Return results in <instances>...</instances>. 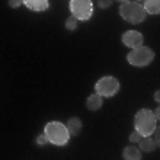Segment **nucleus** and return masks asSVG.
<instances>
[{
	"label": "nucleus",
	"mask_w": 160,
	"mask_h": 160,
	"mask_svg": "<svg viewBox=\"0 0 160 160\" xmlns=\"http://www.w3.org/2000/svg\"><path fill=\"white\" fill-rule=\"evenodd\" d=\"M94 89H96V94H100L102 98H110L119 91V80L114 77H103L96 82Z\"/></svg>",
	"instance_id": "nucleus-5"
},
{
	"label": "nucleus",
	"mask_w": 160,
	"mask_h": 160,
	"mask_svg": "<svg viewBox=\"0 0 160 160\" xmlns=\"http://www.w3.org/2000/svg\"><path fill=\"white\" fill-rule=\"evenodd\" d=\"M141 139H142V135L139 133V132H132V135H130V142L133 144V142H141Z\"/></svg>",
	"instance_id": "nucleus-15"
},
{
	"label": "nucleus",
	"mask_w": 160,
	"mask_h": 160,
	"mask_svg": "<svg viewBox=\"0 0 160 160\" xmlns=\"http://www.w3.org/2000/svg\"><path fill=\"white\" fill-rule=\"evenodd\" d=\"M133 126H135V132H139L142 137H151L157 130V118H155V112L149 109H141L135 114V119H133Z\"/></svg>",
	"instance_id": "nucleus-1"
},
{
	"label": "nucleus",
	"mask_w": 160,
	"mask_h": 160,
	"mask_svg": "<svg viewBox=\"0 0 160 160\" xmlns=\"http://www.w3.org/2000/svg\"><path fill=\"white\" fill-rule=\"evenodd\" d=\"M66 126H68V132L71 135H78L80 130H82V121H80L78 118H69Z\"/></svg>",
	"instance_id": "nucleus-12"
},
{
	"label": "nucleus",
	"mask_w": 160,
	"mask_h": 160,
	"mask_svg": "<svg viewBox=\"0 0 160 160\" xmlns=\"http://www.w3.org/2000/svg\"><path fill=\"white\" fill-rule=\"evenodd\" d=\"M86 105H87V109L89 110H100L102 109V105H103V98L94 92V94H91V96L87 98Z\"/></svg>",
	"instance_id": "nucleus-9"
},
{
	"label": "nucleus",
	"mask_w": 160,
	"mask_h": 160,
	"mask_svg": "<svg viewBox=\"0 0 160 160\" xmlns=\"http://www.w3.org/2000/svg\"><path fill=\"white\" fill-rule=\"evenodd\" d=\"M123 158L125 160H141V149L137 146H126L123 149Z\"/></svg>",
	"instance_id": "nucleus-10"
},
{
	"label": "nucleus",
	"mask_w": 160,
	"mask_h": 160,
	"mask_svg": "<svg viewBox=\"0 0 160 160\" xmlns=\"http://www.w3.org/2000/svg\"><path fill=\"white\" fill-rule=\"evenodd\" d=\"M22 4H23V2H20V0H18V2H16V0H11V2H9V6H11V7H18V6H22Z\"/></svg>",
	"instance_id": "nucleus-18"
},
{
	"label": "nucleus",
	"mask_w": 160,
	"mask_h": 160,
	"mask_svg": "<svg viewBox=\"0 0 160 160\" xmlns=\"http://www.w3.org/2000/svg\"><path fill=\"white\" fill-rule=\"evenodd\" d=\"M69 11L77 20H89L92 14V2L91 0H71Z\"/></svg>",
	"instance_id": "nucleus-6"
},
{
	"label": "nucleus",
	"mask_w": 160,
	"mask_h": 160,
	"mask_svg": "<svg viewBox=\"0 0 160 160\" xmlns=\"http://www.w3.org/2000/svg\"><path fill=\"white\" fill-rule=\"evenodd\" d=\"M23 4L29 7L30 11H36V12L46 11V9H48V6H50V2H48V0H25Z\"/></svg>",
	"instance_id": "nucleus-8"
},
{
	"label": "nucleus",
	"mask_w": 160,
	"mask_h": 160,
	"mask_svg": "<svg viewBox=\"0 0 160 160\" xmlns=\"http://www.w3.org/2000/svg\"><path fill=\"white\" fill-rule=\"evenodd\" d=\"M153 139H155V142H157V146H160V126H157V130L153 133Z\"/></svg>",
	"instance_id": "nucleus-16"
},
{
	"label": "nucleus",
	"mask_w": 160,
	"mask_h": 160,
	"mask_svg": "<svg viewBox=\"0 0 160 160\" xmlns=\"http://www.w3.org/2000/svg\"><path fill=\"white\" fill-rule=\"evenodd\" d=\"M36 142L39 144V146H43V144H46V142H48V141H46V135H45V133H43V135H39V137L36 139Z\"/></svg>",
	"instance_id": "nucleus-17"
},
{
	"label": "nucleus",
	"mask_w": 160,
	"mask_h": 160,
	"mask_svg": "<svg viewBox=\"0 0 160 160\" xmlns=\"http://www.w3.org/2000/svg\"><path fill=\"white\" fill-rule=\"evenodd\" d=\"M123 43H125V46H130L132 50H135L139 46H142L144 38L139 30H126L123 34Z\"/></svg>",
	"instance_id": "nucleus-7"
},
{
	"label": "nucleus",
	"mask_w": 160,
	"mask_h": 160,
	"mask_svg": "<svg viewBox=\"0 0 160 160\" xmlns=\"http://www.w3.org/2000/svg\"><path fill=\"white\" fill-rule=\"evenodd\" d=\"M110 4H112L110 0H105V2H103V0H102V2H100V6H102V7H109Z\"/></svg>",
	"instance_id": "nucleus-19"
},
{
	"label": "nucleus",
	"mask_w": 160,
	"mask_h": 160,
	"mask_svg": "<svg viewBox=\"0 0 160 160\" xmlns=\"http://www.w3.org/2000/svg\"><path fill=\"white\" fill-rule=\"evenodd\" d=\"M153 112H155V118H157V121H160V105H158V109L153 110Z\"/></svg>",
	"instance_id": "nucleus-20"
},
{
	"label": "nucleus",
	"mask_w": 160,
	"mask_h": 160,
	"mask_svg": "<svg viewBox=\"0 0 160 160\" xmlns=\"http://www.w3.org/2000/svg\"><path fill=\"white\" fill-rule=\"evenodd\" d=\"M155 148H157V142H155V139H151V137H142L141 142H139V149H141V151H146V153L155 151Z\"/></svg>",
	"instance_id": "nucleus-13"
},
{
	"label": "nucleus",
	"mask_w": 160,
	"mask_h": 160,
	"mask_svg": "<svg viewBox=\"0 0 160 160\" xmlns=\"http://www.w3.org/2000/svg\"><path fill=\"white\" fill-rule=\"evenodd\" d=\"M66 29L68 30H75L77 29V18H68V20H66Z\"/></svg>",
	"instance_id": "nucleus-14"
},
{
	"label": "nucleus",
	"mask_w": 160,
	"mask_h": 160,
	"mask_svg": "<svg viewBox=\"0 0 160 160\" xmlns=\"http://www.w3.org/2000/svg\"><path fill=\"white\" fill-rule=\"evenodd\" d=\"M153 57H155V52L151 50V48H148V46H139L135 50H130V53H128L126 59H128V62H130L132 66L144 68V66L151 64Z\"/></svg>",
	"instance_id": "nucleus-4"
},
{
	"label": "nucleus",
	"mask_w": 160,
	"mask_h": 160,
	"mask_svg": "<svg viewBox=\"0 0 160 160\" xmlns=\"http://www.w3.org/2000/svg\"><path fill=\"white\" fill-rule=\"evenodd\" d=\"M142 6L146 14H160V0H146Z\"/></svg>",
	"instance_id": "nucleus-11"
},
{
	"label": "nucleus",
	"mask_w": 160,
	"mask_h": 160,
	"mask_svg": "<svg viewBox=\"0 0 160 160\" xmlns=\"http://www.w3.org/2000/svg\"><path fill=\"white\" fill-rule=\"evenodd\" d=\"M45 135L46 141L53 146H66L71 137V133L68 132V126L59 123V121H50L45 126Z\"/></svg>",
	"instance_id": "nucleus-2"
},
{
	"label": "nucleus",
	"mask_w": 160,
	"mask_h": 160,
	"mask_svg": "<svg viewBox=\"0 0 160 160\" xmlns=\"http://www.w3.org/2000/svg\"><path fill=\"white\" fill-rule=\"evenodd\" d=\"M119 14L130 23H142L146 20V11L141 2H121Z\"/></svg>",
	"instance_id": "nucleus-3"
},
{
	"label": "nucleus",
	"mask_w": 160,
	"mask_h": 160,
	"mask_svg": "<svg viewBox=\"0 0 160 160\" xmlns=\"http://www.w3.org/2000/svg\"><path fill=\"white\" fill-rule=\"evenodd\" d=\"M155 100H157V103H160V89L155 92Z\"/></svg>",
	"instance_id": "nucleus-21"
}]
</instances>
